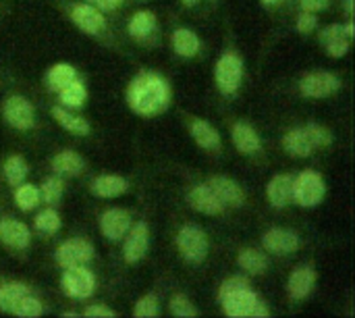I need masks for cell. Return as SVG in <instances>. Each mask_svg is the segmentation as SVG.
Returning <instances> with one entry per match:
<instances>
[{"instance_id":"cell-1","label":"cell","mask_w":355,"mask_h":318,"mask_svg":"<svg viewBox=\"0 0 355 318\" xmlns=\"http://www.w3.org/2000/svg\"><path fill=\"white\" fill-rule=\"evenodd\" d=\"M127 104L139 117H154L171 104V85L156 71H139L127 87Z\"/></svg>"},{"instance_id":"cell-2","label":"cell","mask_w":355,"mask_h":318,"mask_svg":"<svg viewBox=\"0 0 355 318\" xmlns=\"http://www.w3.org/2000/svg\"><path fill=\"white\" fill-rule=\"evenodd\" d=\"M223 304L225 315L231 318H266L270 317V310L266 308V304L260 300L258 294L252 292V287H241L235 290L231 294H225L218 298Z\"/></svg>"},{"instance_id":"cell-3","label":"cell","mask_w":355,"mask_h":318,"mask_svg":"<svg viewBox=\"0 0 355 318\" xmlns=\"http://www.w3.org/2000/svg\"><path fill=\"white\" fill-rule=\"evenodd\" d=\"M69 17L83 33L94 35L98 40H108L110 37L106 17L102 15L100 8H96L89 2H73L69 6Z\"/></svg>"},{"instance_id":"cell-4","label":"cell","mask_w":355,"mask_h":318,"mask_svg":"<svg viewBox=\"0 0 355 318\" xmlns=\"http://www.w3.org/2000/svg\"><path fill=\"white\" fill-rule=\"evenodd\" d=\"M327 183L316 171H302L293 179V200L304 208H314L324 200Z\"/></svg>"},{"instance_id":"cell-5","label":"cell","mask_w":355,"mask_h":318,"mask_svg":"<svg viewBox=\"0 0 355 318\" xmlns=\"http://www.w3.org/2000/svg\"><path fill=\"white\" fill-rule=\"evenodd\" d=\"M177 250L187 262L200 265L208 256V237L204 229L198 225H183L177 233Z\"/></svg>"},{"instance_id":"cell-6","label":"cell","mask_w":355,"mask_h":318,"mask_svg":"<svg viewBox=\"0 0 355 318\" xmlns=\"http://www.w3.org/2000/svg\"><path fill=\"white\" fill-rule=\"evenodd\" d=\"M214 79L223 96H233L243 79V60L235 52H225L214 69Z\"/></svg>"},{"instance_id":"cell-7","label":"cell","mask_w":355,"mask_h":318,"mask_svg":"<svg viewBox=\"0 0 355 318\" xmlns=\"http://www.w3.org/2000/svg\"><path fill=\"white\" fill-rule=\"evenodd\" d=\"M60 285H62V292H64L69 298L85 300V298H89V296L94 294L96 277H94V273H92L85 265H77V267H69V269L62 273Z\"/></svg>"},{"instance_id":"cell-8","label":"cell","mask_w":355,"mask_h":318,"mask_svg":"<svg viewBox=\"0 0 355 318\" xmlns=\"http://www.w3.org/2000/svg\"><path fill=\"white\" fill-rule=\"evenodd\" d=\"M2 115L4 121L19 131H27L35 125V110L23 96H8L2 104Z\"/></svg>"},{"instance_id":"cell-9","label":"cell","mask_w":355,"mask_h":318,"mask_svg":"<svg viewBox=\"0 0 355 318\" xmlns=\"http://www.w3.org/2000/svg\"><path fill=\"white\" fill-rule=\"evenodd\" d=\"M300 90L308 98H327L341 90V79L331 71H314L302 77Z\"/></svg>"},{"instance_id":"cell-10","label":"cell","mask_w":355,"mask_h":318,"mask_svg":"<svg viewBox=\"0 0 355 318\" xmlns=\"http://www.w3.org/2000/svg\"><path fill=\"white\" fill-rule=\"evenodd\" d=\"M148 248H150V229H148L146 221H139L125 235L123 260L129 262V265H135L148 254Z\"/></svg>"},{"instance_id":"cell-11","label":"cell","mask_w":355,"mask_h":318,"mask_svg":"<svg viewBox=\"0 0 355 318\" xmlns=\"http://www.w3.org/2000/svg\"><path fill=\"white\" fill-rule=\"evenodd\" d=\"M56 262L62 267V269H69V267H77V265H85L94 258V246L87 242V240H69L64 242L62 246H58L56 250Z\"/></svg>"},{"instance_id":"cell-12","label":"cell","mask_w":355,"mask_h":318,"mask_svg":"<svg viewBox=\"0 0 355 318\" xmlns=\"http://www.w3.org/2000/svg\"><path fill=\"white\" fill-rule=\"evenodd\" d=\"M187 202L193 210L202 212V215H208V217H220L225 212V202L214 194V190L204 183V185H196L189 196H187Z\"/></svg>"},{"instance_id":"cell-13","label":"cell","mask_w":355,"mask_h":318,"mask_svg":"<svg viewBox=\"0 0 355 318\" xmlns=\"http://www.w3.org/2000/svg\"><path fill=\"white\" fill-rule=\"evenodd\" d=\"M131 229V215L123 208H108L100 217V231L110 242H121Z\"/></svg>"},{"instance_id":"cell-14","label":"cell","mask_w":355,"mask_h":318,"mask_svg":"<svg viewBox=\"0 0 355 318\" xmlns=\"http://www.w3.org/2000/svg\"><path fill=\"white\" fill-rule=\"evenodd\" d=\"M266 252L277 256H287L300 250V235L289 229H268L262 237Z\"/></svg>"},{"instance_id":"cell-15","label":"cell","mask_w":355,"mask_h":318,"mask_svg":"<svg viewBox=\"0 0 355 318\" xmlns=\"http://www.w3.org/2000/svg\"><path fill=\"white\" fill-rule=\"evenodd\" d=\"M0 242L12 250H25L31 244V233L27 225L17 219H0Z\"/></svg>"},{"instance_id":"cell-16","label":"cell","mask_w":355,"mask_h":318,"mask_svg":"<svg viewBox=\"0 0 355 318\" xmlns=\"http://www.w3.org/2000/svg\"><path fill=\"white\" fill-rule=\"evenodd\" d=\"M231 140H233L235 148L245 156H254L262 150V140H260L258 131L243 121H237L231 127Z\"/></svg>"},{"instance_id":"cell-17","label":"cell","mask_w":355,"mask_h":318,"mask_svg":"<svg viewBox=\"0 0 355 318\" xmlns=\"http://www.w3.org/2000/svg\"><path fill=\"white\" fill-rule=\"evenodd\" d=\"M314 285H316V271L312 267H300L291 273L287 281V294L291 300L302 302L312 294Z\"/></svg>"},{"instance_id":"cell-18","label":"cell","mask_w":355,"mask_h":318,"mask_svg":"<svg viewBox=\"0 0 355 318\" xmlns=\"http://www.w3.org/2000/svg\"><path fill=\"white\" fill-rule=\"evenodd\" d=\"M266 198L272 208H285L293 200V177L287 173L275 175L266 185Z\"/></svg>"},{"instance_id":"cell-19","label":"cell","mask_w":355,"mask_h":318,"mask_svg":"<svg viewBox=\"0 0 355 318\" xmlns=\"http://www.w3.org/2000/svg\"><path fill=\"white\" fill-rule=\"evenodd\" d=\"M208 185L225 202V206H243L245 204V192H243V187L237 181L229 179V177L216 175V177H212L208 181Z\"/></svg>"},{"instance_id":"cell-20","label":"cell","mask_w":355,"mask_h":318,"mask_svg":"<svg viewBox=\"0 0 355 318\" xmlns=\"http://www.w3.org/2000/svg\"><path fill=\"white\" fill-rule=\"evenodd\" d=\"M189 131H191V137L196 140V144L200 148H204L208 152H218L220 150V146H223L220 133L208 121H204V119H191Z\"/></svg>"},{"instance_id":"cell-21","label":"cell","mask_w":355,"mask_h":318,"mask_svg":"<svg viewBox=\"0 0 355 318\" xmlns=\"http://www.w3.org/2000/svg\"><path fill=\"white\" fill-rule=\"evenodd\" d=\"M320 44L327 48V52L333 58H341V56L347 54L349 44H352V37L345 35V29L341 25H329L320 33Z\"/></svg>"},{"instance_id":"cell-22","label":"cell","mask_w":355,"mask_h":318,"mask_svg":"<svg viewBox=\"0 0 355 318\" xmlns=\"http://www.w3.org/2000/svg\"><path fill=\"white\" fill-rule=\"evenodd\" d=\"M127 190H129L127 179L119 175H100L92 181V194H96L98 198H116L123 196Z\"/></svg>"},{"instance_id":"cell-23","label":"cell","mask_w":355,"mask_h":318,"mask_svg":"<svg viewBox=\"0 0 355 318\" xmlns=\"http://www.w3.org/2000/svg\"><path fill=\"white\" fill-rule=\"evenodd\" d=\"M52 169L56 175H67V177H77L85 169V160L73 152V150H62L52 158Z\"/></svg>"},{"instance_id":"cell-24","label":"cell","mask_w":355,"mask_h":318,"mask_svg":"<svg viewBox=\"0 0 355 318\" xmlns=\"http://www.w3.org/2000/svg\"><path fill=\"white\" fill-rule=\"evenodd\" d=\"M173 48L179 56L183 58H191L200 52L202 44L196 31L187 29V27H179L173 31Z\"/></svg>"},{"instance_id":"cell-25","label":"cell","mask_w":355,"mask_h":318,"mask_svg":"<svg viewBox=\"0 0 355 318\" xmlns=\"http://www.w3.org/2000/svg\"><path fill=\"white\" fill-rule=\"evenodd\" d=\"M127 31L135 40H148L156 31V15L152 10H137L127 23Z\"/></svg>"},{"instance_id":"cell-26","label":"cell","mask_w":355,"mask_h":318,"mask_svg":"<svg viewBox=\"0 0 355 318\" xmlns=\"http://www.w3.org/2000/svg\"><path fill=\"white\" fill-rule=\"evenodd\" d=\"M283 148H285L291 156H295V158H306V156H310V154L314 152V146H312V142L308 140L304 127H297V129L287 131L285 137H283Z\"/></svg>"},{"instance_id":"cell-27","label":"cell","mask_w":355,"mask_h":318,"mask_svg":"<svg viewBox=\"0 0 355 318\" xmlns=\"http://www.w3.org/2000/svg\"><path fill=\"white\" fill-rule=\"evenodd\" d=\"M52 117H54V121L60 127H64L67 131H71L75 135H87L89 133V123L83 117H79V115L62 108V106H54L52 108Z\"/></svg>"},{"instance_id":"cell-28","label":"cell","mask_w":355,"mask_h":318,"mask_svg":"<svg viewBox=\"0 0 355 318\" xmlns=\"http://www.w3.org/2000/svg\"><path fill=\"white\" fill-rule=\"evenodd\" d=\"M237 262L243 271L252 273V275H262L266 269H268V258L266 254H262L260 250H254V248H245L239 252L237 256Z\"/></svg>"},{"instance_id":"cell-29","label":"cell","mask_w":355,"mask_h":318,"mask_svg":"<svg viewBox=\"0 0 355 318\" xmlns=\"http://www.w3.org/2000/svg\"><path fill=\"white\" fill-rule=\"evenodd\" d=\"M29 294V287L25 283H2L0 285V310L2 312H12V308L17 306V302Z\"/></svg>"},{"instance_id":"cell-30","label":"cell","mask_w":355,"mask_h":318,"mask_svg":"<svg viewBox=\"0 0 355 318\" xmlns=\"http://www.w3.org/2000/svg\"><path fill=\"white\" fill-rule=\"evenodd\" d=\"M75 79H77V71H75V67L64 65V62L54 65V67L48 71V75H46V81H48L50 90H54V92L62 90L64 85H69V83H71V81H75Z\"/></svg>"},{"instance_id":"cell-31","label":"cell","mask_w":355,"mask_h":318,"mask_svg":"<svg viewBox=\"0 0 355 318\" xmlns=\"http://www.w3.org/2000/svg\"><path fill=\"white\" fill-rule=\"evenodd\" d=\"M58 96H60V102L69 108H81L85 98H87V92H85V85L75 79L71 81L69 85H64L62 90H58Z\"/></svg>"},{"instance_id":"cell-32","label":"cell","mask_w":355,"mask_h":318,"mask_svg":"<svg viewBox=\"0 0 355 318\" xmlns=\"http://www.w3.org/2000/svg\"><path fill=\"white\" fill-rule=\"evenodd\" d=\"M2 173H4V179L8 181V185L17 187V185L23 183V179L27 177V162H25L21 156L15 154V156H10V158L4 162Z\"/></svg>"},{"instance_id":"cell-33","label":"cell","mask_w":355,"mask_h":318,"mask_svg":"<svg viewBox=\"0 0 355 318\" xmlns=\"http://www.w3.org/2000/svg\"><path fill=\"white\" fill-rule=\"evenodd\" d=\"M15 202L21 210H31L40 204V190L31 183H19L15 192Z\"/></svg>"},{"instance_id":"cell-34","label":"cell","mask_w":355,"mask_h":318,"mask_svg":"<svg viewBox=\"0 0 355 318\" xmlns=\"http://www.w3.org/2000/svg\"><path fill=\"white\" fill-rule=\"evenodd\" d=\"M42 312H44L42 302H40L37 298H33L31 294L23 296V298L17 302V306L12 308V315H15V317H23V318H35V317H40Z\"/></svg>"},{"instance_id":"cell-35","label":"cell","mask_w":355,"mask_h":318,"mask_svg":"<svg viewBox=\"0 0 355 318\" xmlns=\"http://www.w3.org/2000/svg\"><path fill=\"white\" fill-rule=\"evenodd\" d=\"M158 315H160L158 296L148 294V296H144V298H139L135 302V308H133V317L135 318H156Z\"/></svg>"},{"instance_id":"cell-36","label":"cell","mask_w":355,"mask_h":318,"mask_svg":"<svg viewBox=\"0 0 355 318\" xmlns=\"http://www.w3.org/2000/svg\"><path fill=\"white\" fill-rule=\"evenodd\" d=\"M62 192H64V183H62V179H58V177H50V179H46L44 181V185H42V200L46 202V204H58L60 202V198H62Z\"/></svg>"},{"instance_id":"cell-37","label":"cell","mask_w":355,"mask_h":318,"mask_svg":"<svg viewBox=\"0 0 355 318\" xmlns=\"http://www.w3.org/2000/svg\"><path fill=\"white\" fill-rule=\"evenodd\" d=\"M168 308H171V315L177 318H193L200 315V312L193 308V304L189 302V298H185L183 294L173 296V298H171Z\"/></svg>"},{"instance_id":"cell-38","label":"cell","mask_w":355,"mask_h":318,"mask_svg":"<svg viewBox=\"0 0 355 318\" xmlns=\"http://www.w3.org/2000/svg\"><path fill=\"white\" fill-rule=\"evenodd\" d=\"M304 131H306V135H308V140L312 142V146H314V148H327V146H331V144H333V133H331L329 129H324V127L316 125V123L306 125V127H304Z\"/></svg>"},{"instance_id":"cell-39","label":"cell","mask_w":355,"mask_h":318,"mask_svg":"<svg viewBox=\"0 0 355 318\" xmlns=\"http://www.w3.org/2000/svg\"><path fill=\"white\" fill-rule=\"evenodd\" d=\"M35 229L42 231V233H56L60 229V217H58V212L52 210V208L42 210L35 217Z\"/></svg>"},{"instance_id":"cell-40","label":"cell","mask_w":355,"mask_h":318,"mask_svg":"<svg viewBox=\"0 0 355 318\" xmlns=\"http://www.w3.org/2000/svg\"><path fill=\"white\" fill-rule=\"evenodd\" d=\"M316 25H318V17H316L314 12H310V10H304V12L297 17V29H300L302 33L314 31Z\"/></svg>"},{"instance_id":"cell-41","label":"cell","mask_w":355,"mask_h":318,"mask_svg":"<svg viewBox=\"0 0 355 318\" xmlns=\"http://www.w3.org/2000/svg\"><path fill=\"white\" fill-rule=\"evenodd\" d=\"M85 318H114L116 312L110 310L108 306H102V304H94V306H87L85 312H83Z\"/></svg>"},{"instance_id":"cell-42","label":"cell","mask_w":355,"mask_h":318,"mask_svg":"<svg viewBox=\"0 0 355 318\" xmlns=\"http://www.w3.org/2000/svg\"><path fill=\"white\" fill-rule=\"evenodd\" d=\"M331 4V0H302V8L316 12V10H324Z\"/></svg>"},{"instance_id":"cell-43","label":"cell","mask_w":355,"mask_h":318,"mask_svg":"<svg viewBox=\"0 0 355 318\" xmlns=\"http://www.w3.org/2000/svg\"><path fill=\"white\" fill-rule=\"evenodd\" d=\"M125 0H89V4H94L96 8H100V10H116L121 4H123Z\"/></svg>"},{"instance_id":"cell-44","label":"cell","mask_w":355,"mask_h":318,"mask_svg":"<svg viewBox=\"0 0 355 318\" xmlns=\"http://www.w3.org/2000/svg\"><path fill=\"white\" fill-rule=\"evenodd\" d=\"M345 10L352 15L354 12V0H345Z\"/></svg>"},{"instance_id":"cell-45","label":"cell","mask_w":355,"mask_h":318,"mask_svg":"<svg viewBox=\"0 0 355 318\" xmlns=\"http://www.w3.org/2000/svg\"><path fill=\"white\" fill-rule=\"evenodd\" d=\"M181 2H183L185 6H196V4H198L200 0H181Z\"/></svg>"},{"instance_id":"cell-46","label":"cell","mask_w":355,"mask_h":318,"mask_svg":"<svg viewBox=\"0 0 355 318\" xmlns=\"http://www.w3.org/2000/svg\"><path fill=\"white\" fill-rule=\"evenodd\" d=\"M264 4H275V2H279V0H262Z\"/></svg>"},{"instance_id":"cell-47","label":"cell","mask_w":355,"mask_h":318,"mask_svg":"<svg viewBox=\"0 0 355 318\" xmlns=\"http://www.w3.org/2000/svg\"><path fill=\"white\" fill-rule=\"evenodd\" d=\"M0 285H2V279H0Z\"/></svg>"}]
</instances>
